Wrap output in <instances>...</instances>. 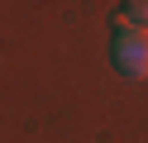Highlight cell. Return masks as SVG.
<instances>
[{
  "mask_svg": "<svg viewBox=\"0 0 148 143\" xmlns=\"http://www.w3.org/2000/svg\"><path fill=\"white\" fill-rule=\"evenodd\" d=\"M119 10H124V24L148 29V0H129V5H119Z\"/></svg>",
  "mask_w": 148,
  "mask_h": 143,
  "instance_id": "cell-2",
  "label": "cell"
},
{
  "mask_svg": "<svg viewBox=\"0 0 148 143\" xmlns=\"http://www.w3.org/2000/svg\"><path fill=\"white\" fill-rule=\"evenodd\" d=\"M110 57L124 76L143 81L148 76V29H134V24H119L115 38H110Z\"/></svg>",
  "mask_w": 148,
  "mask_h": 143,
  "instance_id": "cell-1",
  "label": "cell"
}]
</instances>
